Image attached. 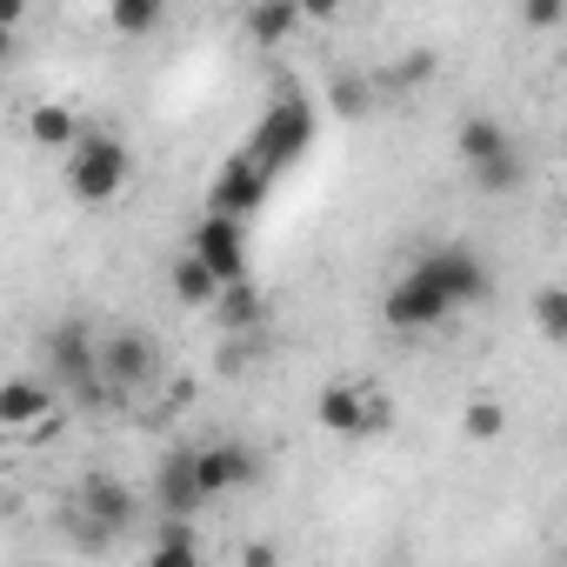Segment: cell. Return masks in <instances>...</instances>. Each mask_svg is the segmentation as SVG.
Wrapping results in <instances>:
<instances>
[{"label": "cell", "instance_id": "1", "mask_svg": "<svg viewBox=\"0 0 567 567\" xmlns=\"http://www.w3.org/2000/svg\"><path fill=\"white\" fill-rule=\"evenodd\" d=\"M487 288H494L487 260H481L467 240H441V247H427V254L394 280V288H388L381 321H388L394 334H427V328L454 321L461 308L487 301Z\"/></svg>", "mask_w": 567, "mask_h": 567}, {"label": "cell", "instance_id": "2", "mask_svg": "<svg viewBox=\"0 0 567 567\" xmlns=\"http://www.w3.org/2000/svg\"><path fill=\"white\" fill-rule=\"evenodd\" d=\"M127 174H134L127 141L114 127H81V141L68 147V194L81 207H107V200H121Z\"/></svg>", "mask_w": 567, "mask_h": 567}, {"label": "cell", "instance_id": "3", "mask_svg": "<svg viewBox=\"0 0 567 567\" xmlns=\"http://www.w3.org/2000/svg\"><path fill=\"white\" fill-rule=\"evenodd\" d=\"M315 127H321L315 101L288 87V94H274V101H267V114L254 121V134H247V154H254V161H267V167L280 174V167H295V161L315 147Z\"/></svg>", "mask_w": 567, "mask_h": 567}, {"label": "cell", "instance_id": "4", "mask_svg": "<svg viewBox=\"0 0 567 567\" xmlns=\"http://www.w3.org/2000/svg\"><path fill=\"white\" fill-rule=\"evenodd\" d=\"M134 514H141L134 487L114 481V474H94V481L81 487V501H74V540L101 554V547H114V540L134 527Z\"/></svg>", "mask_w": 567, "mask_h": 567}, {"label": "cell", "instance_id": "5", "mask_svg": "<svg viewBox=\"0 0 567 567\" xmlns=\"http://www.w3.org/2000/svg\"><path fill=\"white\" fill-rule=\"evenodd\" d=\"M41 361H48L61 394H81L87 381H101V334L87 321H54L41 334Z\"/></svg>", "mask_w": 567, "mask_h": 567}, {"label": "cell", "instance_id": "6", "mask_svg": "<svg viewBox=\"0 0 567 567\" xmlns=\"http://www.w3.org/2000/svg\"><path fill=\"white\" fill-rule=\"evenodd\" d=\"M315 421H321L328 434H388V427H394V401L374 394V388H348V381H334V388H321Z\"/></svg>", "mask_w": 567, "mask_h": 567}, {"label": "cell", "instance_id": "7", "mask_svg": "<svg viewBox=\"0 0 567 567\" xmlns=\"http://www.w3.org/2000/svg\"><path fill=\"white\" fill-rule=\"evenodd\" d=\"M267 194H274V167H267V161H254L247 147H240V154L207 181V207H214V214H240V220H247V214H260V207H267Z\"/></svg>", "mask_w": 567, "mask_h": 567}, {"label": "cell", "instance_id": "8", "mask_svg": "<svg viewBox=\"0 0 567 567\" xmlns=\"http://www.w3.org/2000/svg\"><path fill=\"white\" fill-rule=\"evenodd\" d=\"M101 374L121 388V394H141L154 374H161V348L141 334V328H121V334H101Z\"/></svg>", "mask_w": 567, "mask_h": 567}, {"label": "cell", "instance_id": "9", "mask_svg": "<svg viewBox=\"0 0 567 567\" xmlns=\"http://www.w3.org/2000/svg\"><path fill=\"white\" fill-rule=\"evenodd\" d=\"M187 247L220 274V280H240L247 274V234H240V214H200V227L187 234Z\"/></svg>", "mask_w": 567, "mask_h": 567}, {"label": "cell", "instance_id": "10", "mask_svg": "<svg viewBox=\"0 0 567 567\" xmlns=\"http://www.w3.org/2000/svg\"><path fill=\"white\" fill-rule=\"evenodd\" d=\"M54 401H61L54 381H28V374H14L8 388H0V427H8V434H34V427L61 421Z\"/></svg>", "mask_w": 567, "mask_h": 567}, {"label": "cell", "instance_id": "11", "mask_svg": "<svg viewBox=\"0 0 567 567\" xmlns=\"http://www.w3.org/2000/svg\"><path fill=\"white\" fill-rule=\"evenodd\" d=\"M154 507H161V514H187V520L207 507V487H200V461H194V447L161 454V474H154Z\"/></svg>", "mask_w": 567, "mask_h": 567}, {"label": "cell", "instance_id": "12", "mask_svg": "<svg viewBox=\"0 0 567 567\" xmlns=\"http://www.w3.org/2000/svg\"><path fill=\"white\" fill-rule=\"evenodd\" d=\"M194 461H200V487H207V501H220V494H234V487H247V481L260 474L254 447H240V441H207V447H194Z\"/></svg>", "mask_w": 567, "mask_h": 567}, {"label": "cell", "instance_id": "13", "mask_svg": "<svg viewBox=\"0 0 567 567\" xmlns=\"http://www.w3.org/2000/svg\"><path fill=\"white\" fill-rule=\"evenodd\" d=\"M207 315H214L227 334H254V328H267V295L240 274V280H227V288H220V301H214Z\"/></svg>", "mask_w": 567, "mask_h": 567}, {"label": "cell", "instance_id": "14", "mask_svg": "<svg viewBox=\"0 0 567 567\" xmlns=\"http://www.w3.org/2000/svg\"><path fill=\"white\" fill-rule=\"evenodd\" d=\"M167 288H174V301H181V308H214L227 280H220V274H214V267L187 247V254L174 260V274H167Z\"/></svg>", "mask_w": 567, "mask_h": 567}, {"label": "cell", "instance_id": "15", "mask_svg": "<svg viewBox=\"0 0 567 567\" xmlns=\"http://www.w3.org/2000/svg\"><path fill=\"white\" fill-rule=\"evenodd\" d=\"M301 21H308L301 0H254V8H247V41L254 48H280Z\"/></svg>", "mask_w": 567, "mask_h": 567}, {"label": "cell", "instance_id": "16", "mask_svg": "<svg viewBox=\"0 0 567 567\" xmlns=\"http://www.w3.org/2000/svg\"><path fill=\"white\" fill-rule=\"evenodd\" d=\"M28 134H34L41 147H54V154H68V147L81 141V121H74V107H61V101H41V107L28 114Z\"/></svg>", "mask_w": 567, "mask_h": 567}, {"label": "cell", "instance_id": "17", "mask_svg": "<svg viewBox=\"0 0 567 567\" xmlns=\"http://www.w3.org/2000/svg\"><path fill=\"white\" fill-rule=\"evenodd\" d=\"M454 147H461V161L474 167V161H487V154H501V147H514V141H507V127H501L494 114H467V121L454 127Z\"/></svg>", "mask_w": 567, "mask_h": 567}, {"label": "cell", "instance_id": "18", "mask_svg": "<svg viewBox=\"0 0 567 567\" xmlns=\"http://www.w3.org/2000/svg\"><path fill=\"white\" fill-rule=\"evenodd\" d=\"M167 21V0H107V28L121 34V41H141V34H154Z\"/></svg>", "mask_w": 567, "mask_h": 567}, {"label": "cell", "instance_id": "19", "mask_svg": "<svg viewBox=\"0 0 567 567\" xmlns=\"http://www.w3.org/2000/svg\"><path fill=\"white\" fill-rule=\"evenodd\" d=\"M520 174H527V167H520V154H514V147H501V154H487V161H474V167H467V181H474L481 194H494V200H507V194L520 187Z\"/></svg>", "mask_w": 567, "mask_h": 567}, {"label": "cell", "instance_id": "20", "mask_svg": "<svg viewBox=\"0 0 567 567\" xmlns=\"http://www.w3.org/2000/svg\"><path fill=\"white\" fill-rule=\"evenodd\" d=\"M200 554V540L187 534V514H161V534H154V567H187Z\"/></svg>", "mask_w": 567, "mask_h": 567}, {"label": "cell", "instance_id": "21", "mask_svg": "<svg viewBox=\"0 0 567 567\" xmlns=\"http://www.w3.org/2000/svg\"><path fill=\"white\" fill-rule=\"evenodd\" d=\"M501 427H507V408H501L494 394H474L467 414H461V434H467V441H501Z\"/></svg>", "mask_w": 567, "mask_h": 567}, {"label": "cell", "instance_id": "22", "mask_svg": "<svg viewBox=\"0 0 567 567\" xmlns=\"http://www.w3.org/2000/svg\"><path fill=\"white\" fill-rule=\"evenodd\" d=\"M534 328H540V341L567 348V288H540L534 295Z\"/></svg>", "mask_w": 567, "mask_h": 567}, {"label": "cell", "instance_id": "23", "mask_svg": "<svg viewBox=\"0 0 567 567\" xmlns=\"http://www.w3.org/2000/svg\"><path fill=\"white\" fill-rule=\"evenodd\" d=\"M328 101H334V114H348V121H361L374 101H381V87L374 81H361V74H341L334 87H328Z\"/></svg>", "mask_w": 567, "mask_h": 567}, {"label": "cell", "instance_id": "24", "mask_svg": "<svg viewBox=\"0 0 567 567\" xmlns=\"http://www.w3.org/2000/svg\"><path fill=\"white\" fill-rule=\"evenodd\" d=\"M421 81H434V54H408V61H401L394 74H381L374 87H381V94H414Z\"/></svg>", "mask_w": 567, "mask_h": 567}, {"label": "cell", "instance_id": "25", "mask_svg": "<svg viewBox=\"0 0 567 567\" xmlns=\"http://www.w3.org/2000/svg\"><path fill=\"white\" fill-rule=\"evenodd\" d=\"M520 21H527L534 34H554V28L567 21V0H520Z\"/></svg>", "mask_w": 567, "mask_h": 567}, {"label": "cell", "instance_id": "26", "mask_svg": "<svg viewBox=\"0 0 567 567\" xmlns=\"http://www.w3.org/2000/svg\"><path fill=\"white\" fill-rule=\"evenodd\" d=\"M0 21H8V34H21V21H28V0H0Z\"/></svg>", "mask_w": 567, "mask_h": 567}, {"label": "cell", "instance_id": "27", "mask_svg": "<svg viewBox=\"0 0 567 567\" xmlns=\"http://www.w3.org/2000/svg\"><path fill=\"white\" fill-rule=\"evenodd\" d=\"M301 8H308V21H334V14H341V0H301Z\"/></svg>", "mask_w": 567, "mask_h": 567}, {"label": "cell", "instance_id": "28", "mask_svg": "<svg viewBox=\"0 0 567 567\" xmlns=\"http://www.w3.org/2000/svg\"><path fill=\"white\" fill-rule=\"evenodd\" d=\"M560 447H567V427H560Z\"/></svg>", "mask_w": 567, "mask_h": 567}]
</instances>
